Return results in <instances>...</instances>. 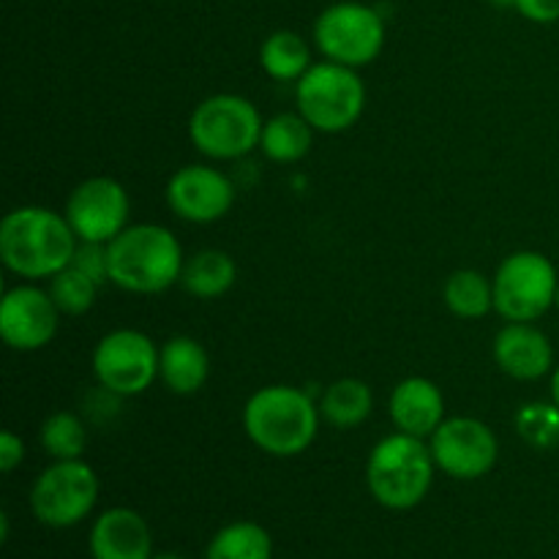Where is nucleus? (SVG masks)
Returning a JSON list of instances; mask_svg holds the SVG:
<instances>
[{"label":"nucleus","instance_id":"2","mask_svg":"<svg viewBox=\"0 0 559 559\" xmlns=\"http://www.w3.org/2000/svg\"><path fill=\"white\" fill-rule=\"evenodd\" d=\"M109 282L126 293L156 295L180 282L183 249L162 224H131L107 243Z\"/></svg>","mask_w":559,"mask_h":559},{"label":"nucleus","instance_id":"10","mask_svg":"<svg viewBox=\"0 0 559 559\" xmlns=\"http://www.w3.org/2000/svg\"><path fill=\"white\" fill-rule=\"evenodd\" d=\"M93 374L112 396H140L158 377V347L142 331L118 328L93 349Z\"/></svg>","mask_w":559,"mask_h":559},{"label":"nucleus","instance_id":"24","mask_svg":"<svg viewBox=\"0 0 559 559\" xmlns=\"http://www.w3.org/2000/svg\"><path fill=\"white\" fill-rule=\"evenodd\" d=\"M445 306L462 320H478L495 309V284L478 271H456L445 282Z\"/></svg>","mask_w":559,"mask_h":559},{"label":"nucleus","instance_id":"27","mask_svg":"<svg viewBox=\"0 0 559 559\" xmlns=\"http://www.w3.org/2000/svg\"><path fill=\"white\" fill-rule=\"evenodd\" d=\"M516 431L533 448H555L559 442V407L555 402L524 404L516 415Z\"/></svg>","mask_w":559,"mask_h":559},{"label":"nucleus","instance_id":"33","mask_svg":"<svg viewBox=\"0 0 559 559\" xmlns=\"http://www.w3.org/2000/svg\"><path fill=\"white\" fill-rule=\"evenodd\" d=\"M153 559H189V557L175 555V551H164V555H153Z\"/></svg>","mask_w":559,"mask_h":559},{"label":"nucleus","instance_id":"16","mask_svg":"<svg viewBox=\"0 0 559 559\" xmlns=\"http://www.w3.org/2000/svg\"><path fill=\"white\" fill-rule=\"evenodd\" d=\"M93 559H153V533L145 519L131 508H109L93 522Z\"/></svg>","mask_w":559,"mask_h":559},{"label":"nucleus","instance_id":"1","mask_svg":"<svg viewBox=\"0 0 559 559\" xmlns=\"http://www.w3.org/2000/svg\"><path fill=\"white\" fill-rule=\"evenodd\" d=\"M80 238L69 218L49 207L25 205L0 224V260L14 276L52 278L71 265Z\"/></svg>","mask_w":559,"mask_h":559},{"label":"nucleus","instance_id":"5","mask_svg":"<svg viewBox=\"0 0 559 559\" xmlns=\"http://www.w3.org/2000/svg\"><path fill=\"white\" fill-rule=\"evenodd\" d=\"M295 104L314 131L342 134L364 115L366 85L349 66L311 63L295 85Z\"/></svg>","mask_w":559,"mask_h":559},{"label":"nucleus","instance_id":"6","mask_svg":"<svg viewBox=\"0 0 559 559\" xmlns=\"http://www.w3.org/2000/svg\"><path fill=\"white\" fill-rule=\"evenodd\" d=\"M260 112L254 104L235 93H218L197 104L189 118V140L202 156L233 162L249 156L262 140Z\"/></svg>","mask_w":559,"mask_h":559},{"label":"nucleus","instance_id":"4","mask_svg":"<svg viewBox=\"0 0 559 559\" xmlns=\"http://www.w3.org/2000/svg\"><path fill=\"white\" fill-rule=\"evenodd\" d=\"M435 456L420 437H385L366 462V484L371 497L388 511H413L426 500L435 480Z\"/></svg>","mask_w":559,"mask_h":559},{"label":"nucleus","instance_id":"11","mask_svg":"<svg viewBox=\"0 0 559 559\" xmlns=\"http://www.w3.org/2000/svg\"><path fill=\"white\" fill-rule=\"evenodd\" d=\"M129 191L115 178H87L71 191L66 213L82 243H112L129 227Z\"/></svg>","mask_w":559,"mask_h":559},{"label":"nucleus","instance_id":"26","mask_svg":"<svg viewBox=\"0 0 559 559\" xmlns=\"http://www.w3.org/2000/svg\"><path fill=\"white\" fill-rule=\"evenodd\" d=\"M96 293L98 284L93 282L91 276H85L82 271H76L74 265L60 271L58 276H52V282H49V295H52L60 314H85V311L96 304Z\"/></svg>","mask_w":559,"mask_h":559},{"label":"nucleus","instance_id":"31","mask_svg":"<svg viewBox=\"0 0 559 559\" xmlns=\"http://www.w3.org/2000/svg\"><path fill=\"white\" fill-rule=\"evenodd\" d=\"M551 402L559 407V366L555 369V374H551Z\"/></svg>","mask_w":559,"mask_h":559},{"label":"nucleus","instance_id":"34","mask_svg":"<svg viewBox=\"0 0 559 559\" xmlns=\"http://www.w3.org/2000/svg\"><path fill=\"white\" fill-rule=\"evenodd\" d=\"M555 309H559V284H557V295H555Z\"/></svg>","mask_w":559,"mask_h":559},{"label":"nucleus","instance_id":"21","mask_svg":"<svg viewBox=\"0 0 559 559\" xmlns=\"http://www.w3.org/2000/svg\"><path fill=\"white\" fill-rule=\"evenodd\" d=\"M371 407H374L371 388L364 380L344 377V380L331 382L322 393L320 415L336 429H355L369 418Z\"/></svg>","mask_w":559,"mask_h":559},{"label":"nucleus","instance_id":"9","mask_svg":"<svg viewBox=\"0 0 559 559\" xmlns=\"http://www.w3.org/2000/svg\"><path fill=\"white\" fill-rule=\"evenodd\" d=\"M495 309L508 322H535L555 306L557 267L540 251H516L495 273Z\"/></svg>","mask_w":559,"mask_h":559},{"label":"nucleus","instance_id":"22","mask_svg":"<svg viewBox=\"0 0 559 559\" xmlns=\"http://www.w3.org/2000/svg\"><path fill=\"white\" fill-rule=\"evenodd\" d=\"M260 63L271 80L298 82L311 69V49L295 31H276L262 41Z\"/></svg>","mask_w":559,"mask_h":559},{"label":"nucleus","instance_id":"18","mask_svg":"<svg viewBox=\"0 0 559 559\" xmlns=\"http://www.w3.org/2000/svg\"><path fill=\"white\" fill-rule=\"evenodd\" d=\"M207 374H211V358L197 338L175 336L158 349V377L178 396L202 391Z\"/></svg>","mask_w":559,"mask_h":559},{"label":"nucleus","instance_id":"19","mask_svg":"<svg viewBox=\"0 0 559 559\" xmlns=\"http://www.w3.org/2000/svg\"><path fill=\"white\" fill-rule=\"evenodd\" d=\"M235 278H238V265L227 251L218 249H205L194 254L180 273V284L186 293L200 300L222 298L224 293L233 289Z\"/></svg>","mask_w":559,"mask_h":559},{"label":"nucleus","instance_id":"12","mask_svg":"<svg viewBox=\"0 0 559 559\" xmlns=\"http://www.w3.org/2000/svg\"><path fill=\"white\" fill-rule=\"evenodd\" d=\"M429 448L437 469L456 480L484 478L500 456L495 431L478 418L442 420L440 429L429 437Z\"/></svg>","mask_w":559,"mask_h":559},{"label":"nucleus","instance_id":"7","mask_svg":"<svg viewBox=\"0 0 559 559\" xmlns=\"http://www.w3.org/2000/svg\"><path fill=\"white\" fill-rule=\"evenodd\" d=\"M98 502V478L82 459L55 462L31 489V511L44 527L69 530L91 516Z\"/></svg>","mask_w":559,"mask_h":559},{"label":"nucleus","instance_id":"8","mask_svg":"<svg viewBox=\"0 0 559 559\" xmlns=\"http://www.w3.org/2000/svg\"><path fill=\"white\" fill-rule=\"evenodd\" d=\"M314 41L333 63L360 69L377 60L385 47V22L366 3H333L317 16Z\"/></svg>","mask_w":559,"mask_h":559},{"label":"nucleus","instance_id":"23","mask_svg":"<svg viewBox=\"0 0 559 559\" xmlns=\"http://www.w3.org/2000/svg\"><path fill=\"white\" fill-rule=\"evenodd\" d=\"M205 559H273V538L262 524L233 522L213 535Z\"/></svg>","mask_w":559,"mask_h":559},{"label":"nucleus","instance_id":"15","mask_svg":"<svg viewBox=\"0 0 559 559\" xmlns=\"http://www.w3.org/2000/svg\"><path fill=\"white\" fill-rule=\"evenodd\" d=\"M495 360L513 380L533 382L549 374L555 349L544 331L530 322H511L495 336Z\"/></svg>","mask_w":559,"mask_h":559},{"label":"nucleus","instance_id":"28","mask_svg":"<svg viewBox=\"0 0 559 559\" xmlns=\"http://www.w3.org/2000/svg\"><path fill=\"white\" fill-rule=\"evenodd\" d=\"M71 265H74L76 271L85 273V276H91L93 282L102 287L104 282H109L107 243H82V240H80V246H76Z\"/></svg>","mask_w":559,"mask_h":559},{"label":"nucleus","instance_id":"30","mask_svg":"<svg viewBox=\"0 0 559 559\" xmlns=\"http://www.w3.org/2000/svg\"><path fill=\"white\" fill-rule=\"evenodd\" d=\"M22 459H25V442H22V437H16L14 431H3L0 435V469L5 475L14 473L22 464Z\"/></svg>","mask_w":559,"mask_h":559},{"label":"nucleus","instance_id":"3","mask_svg":"<svg viewBox=\"0 0 559 559\" xmlns=\"http://www.w3.org/2000/svg\"><path fill=\"white\" fill-rule=\"evenodd\" d=\"M243 429L262 453L278 459L298 456L314 442L320 407L300 388L267 385L246 402Z\"/></svg>","mask_w":559,"mask_h":559},{"label":"nucleus","instance_id":"13","mask_svg":"<svg viewBox=\"0 0 559 559\" xmlns=\"http://www.w3.org/2000/svg\"><path fill=\"white\" fill-rule=\"evenodd\" d=\"M167 205L178 218L191 224H211L227 216L235 205V183L216 167L189 164L167 183Z\"/></svg>","mask_w":559,"mask_h":559},{"label":"nucleus","instance_id":"17","mask_svg":"<svg viewBox=\"0 0 559 559\" xmlns=\"http://www.w3.org/2000/svg\"><path fill=\"white\" fill-rule=\"evenodd\" d=\"M388 413L399 431L424 440L435 435L445 420V399L440 388L426 377H407L393 388Z\"/></svg>","mask_w":559,"mask_h":559},{"label":"nucleus","instance_id":"25","mask_svg":"<svg viewBox=\"0 0 559 559\" xmlns=\"http://www.w3.org/2000/svg\"><path fill=\"white\" fill-rule=\"evenodd\" d=\"M38 442L52 456L55 462H69V459H82L87 448V429L74 413H52L38 429Z\"/></svg>","mask_w":559,"mask_h":559},{"label":"nucleus","instance_id":"32","mask_svg":"<svg viewBox=\"0 0 559 559\" xmlns=\"http://www.w3.org/2000/svg\"><path fill=\"white\" fill-rule=\"evenodd\" d=\"M491 5H497V9H511L513 3H516V0H489Z\"/></svg>","mask_w":559,"mask_h":559},{"label":"nucleus","instance_id":"29","mask_svg":"<svg viewBox=\"0 0 559 559\" xmlns=\"http://www.w3.org/2000/svg\"><path fill=\"white\" fill-rule=\"evenodd\" d=\"M513 9L538 25H551L559 20V0H516Z\"/></svg>","mask_w":559,"mask_h":559},{"label":"nucleus","instance_id":"20","mask_svg":"<svg viewBox=\"0 0 559 559\" xmlns=\"http://www.w3.org/2000/svg\"><path fill=\"white\" fill-rule=\"evenodd\" d=\"M311 134H314V129L304 115L278 112L271 120H265L260 147L271 162L295 164L311 151Z\"/></svg>","mask_w":559,"mask_h":559},{"label":"nucleus","instance_id":"14","mask_svg":"<svg viewBox=\"0 0 559 559\" xmlns=\"http://www.w3.org/2000/svg\"><path fill=\"white\" fill-rule=\"evenodd\" d=\"M60 309L55 306L49 289L20 284L5 289L0 300V336L16 353H33L47 347L58 333Z\"/></svg>","mask_w":559,"mask_h":559}]
</instances>
